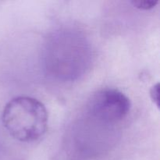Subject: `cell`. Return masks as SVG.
<instances>
[{"label": "cell", "mask_w": 160, "mask_h": 160, "mask_svg": "<svg viewBox=\"0 0 160 160\" xmlns=\"http://www.w3.org/2000/svg\"><path fill=\"white\" fill-rule=\"evenodd\" d=\"M2 121L11 137L28 143L43 137L48 128V114L45 105L37 98L17 96L6 104Z\"/></svg>", "instance_id": "cell-1"}, {"label": "cell", "mask_w": 160, "mask_h": 160, "mask_svg": "<svg viewBox=\"0 0 160 160\" xmlns=\"http://www.w3.org/2000/svg\"><path fill=\"white\" fill-rule=\"evenodd\" d=\"M86 108L92 118L112 123L121 121L128 115L131 102L123 92L115 88H105L91 96Z\"/></svg>", "instance_id": "cell-2"}, {"label": "cell", "mask_w": 160, "mask_h": 160, "mask_svg": "<svg viewBox=\"0 0 160 160\" xmlns=\"http://www.w3.org/2000/svg\"><path fill=\"white\" fill-rule=\"evenodd\" d=\"M159 1L157 0H133L131 2L134 8L141 9V10H149L153 9Z\"/></svg>", "instance_id": "cell-3"}, {"label": "cell", "mask_w": 160, "mask_h": 160, "mask_svg": "<svg viewBox=\"0 0 160 160\" xmlns=\"http://www.w3.org/2000/svg\"><path fill=\"white\" fill-rule=\"evenodd\" d=\"M150 97L153 102L156 104L158 108H159V84L157 83L156 84L153 85L150 90Z\"/></svg>", "instance_id": "cell-4"}]
</instances>
